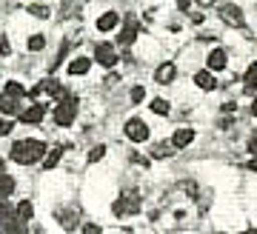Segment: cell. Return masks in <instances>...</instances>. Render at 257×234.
Listing matches in <instances>:
<instances>
[{"label": "cell", "mask_w": 257, "mask_h": 234, "mask_svg": "<svg viewBox=\"0 0 257 234\" xmlns=\"http://www.w3.org/2000/svg\"><path fill=\"white\" fill-rule=\"evenodd\" d=\"M12 160L20 163V166H29V163H37L43 160V154H46V146L40 143V140H18V143L12 146Z\"/></svg>", "instance_id": "1"}, {"label": "cell", "mask_w": 257, "mask_h": 234, "mask_svg": "<svg viewBox=\"0 0 257 234\" xmlns=\"http://www.w3.org/2000/svg\"><path fill=\"white\" fill-rule=\"evenodd\" d=\"M74 117H77V100H74L72 94H63V97H60V103H57V108H55L57 126H72Z\"/></svg>", "instance_id": "2"}, {"label": "cell", "mask_w": 257, "mask_h": 234, "mask_svg": "<svg viewBox=\"0 0 257 234\" xmlns=\"http://www.w3.org/2000/svg\"><path fill=\"white\" fill-rule=\"evenodd\" d=\"M140 211V200H138V194H132V191H123L120 194V200L114 203V214H138Z\"/></svg>", "instance_id": "3"}, {"label": "cell", "mask_w": 257, "mask_h": 234, "mask_svg": "<svg viewBox=\"0 0 257 234\" xmlns=\"http://www.w3.org/2000/svg\"><path fill=\"white\" fill-rule=\"evenodd\" d=\"M126 137L128 140H135V143H143V140H149V126L143 123V120H128L126 123Z\"/></svg>", "instance_id": "4"}, {"label": "cell", "mask_w": 257, "mask_h": 234, "mask_svg": "<svg viewBox=\"0 0 257 234\" xmlns=\"http://www.w3.org/2000/svg\"><path fill=\"white\" fill-rule=\"evenodd\" d=\"M94 60H97L100 66H106V69H111V66L117 63V52H114L109 43H100L97 49H94Z\"/></svg>", "instance_id": "5"}, {"label": "cell", "mask_w": 257, "mask_h": 234, "mask_svg": "<svg viewBox=\"0 0 257 234\" xmlns=\"http://www.w3.org/2000/svg\"><path fill=\"white\" fill-rule=\"evenodd\" d=\"M43 114H46V108L40 106V103H35V106H29L23 114H20V123H29V126H35V123H40L43 120Z\"/></svg>", "instance_id": "6"}, {"label": "cell", "mask_w": 257, "mask_h": 234, "mask_svg": "<svg viewBox=\"0 0 257 234\" xmlns=\"http://www.w3.org/2000/svg\"><path fill=\"white\" fill-rule=\"evenodd\" d=\"M220 18L229 23V26H243V15H240L237 6H231V3H226V6H220Z\"/></svg>", "instance_id": "7"}, {"label": "cell", "mask_w": 257, "mask_h": 234, "mask_svg": "<svg viewBox=\"0 0 257 234\" xmlns=\"http://www.w3.org/2000/svg\"><path fill=\"white\" fill-rule=\"evenodd\" d=\"M175 77H177V66H175V63H163V66L155 72V80H157V83H172Z\"/></svg>", "instance_id": "8"}, {"label": "cell", "mask_w": 257, "mask_h": 234, "mask_svg": "<svg viewBox=\"0 0 257 234\" xmlns=\"http://www.w3.org/2000/svg\"><path fill=\"white\" fill-rule=\"evenodd\" d=\"M117 23H120V15H117V12H103L100 20H97V29H100V32H111Z\"/></svg>", "instance_id": "9"}, {"label": "cell", "mask_w": 257, "mask_h": 234, "mask_svg": "<svg viewBox=\"0 0 257 234\" xmlns=\"http://www.w3.org/2000/svg\"><path fill=\"white\" fill-rule=\"evenodd\" d=\"M192 140H194V132H192V129H177L175 135H172V146H177V149L189 146Z\"/></svg>", "instance_id": "10"}, {"label": "cell", "mask_w": 257, "mask_h": 234, "mask_svg": "<svg viewBox=\"0 0 257 234\" xmlns=\"http://www.w3.org/2000/svg\"><path fill=\"white\" fill-rule=\"evenodd\" d=\"M135 37H138V20L135 18H128L126 20V26H123V32H120V43H132V40H135Z\"/></svg>", "instance_id": "11"}, {"label": "cell", "mask_w": 257, "mask_h": 234, "mask_svg": "<svg viewBox=\"0 0 257 234\" xmlns=\"http://www.w3.org/2000/svg\"><path fill=\"white\" fill-rule=\"evenodd\" d=\"M209 69H211V72L226 69V52H223V49H214V52L209 54Z\"/></svg>", "instance_id": "12"}, {"label": "cell", "mask_w": 257, "mask_h": 234, "mask_svg": "<svg viewBox=\"0 0 257 234\" xmlns=\"http://www.w3.org/2000/svg\"><path fill=\"white\" fill-rule=\"evenodd\" d=\"M89 57H74L72 63H69V74H86L89 72Z\"/></svg>", "instance_id": "13"}, {"label": "cell", "mask_w": 257, "mask_h": 234, "mask_svg": "<svg viewBox=\"0 0 257 234\" xmlns=\"http://www.w3.org/2000/svg\"><path fill=\"white\" fill-rule=\"evenodd\" d=\"M194 83H197L203 91L214 89V77H211V72H197V74H194Z\"/></svg>", "instance_id": "14"}, {"label": "cell", "mask_w": 257, "mask_h": 234, "mask_svg": "<svg viewBox=\"0 0 257 234\" xmlns=\"http://www.w3.org/2000/svg\"><path fill=\"white\" fill-rule=\"evenodd\" d=\"M0 111H3V114H18L20 108H18V97H9V94H6V97H0Z\"/></svg>", "instance_id": "15"}, {"label": "cell", "mask_w": 257, "mask_h": 234, "mask_svg": "<svg viewBox=\"0 0 257 234\" xmlns=\"http://www.w3.org/2000/svg\"><path fill=\"white\" fill-rule=\"evenodd\" d=\"M243 83H246V91H254V89H257V63H248Z\"/></svg>", "instance_id": "16"}, {"label": "cell", "mask_w": 257, "mask_h": 234, "mask_svg": "<svg viewBox=\"0 0 257 234\" xmlns=\"http://www.w3.org/2000/svg\"><path fill=\"white\" fill-rule=\"evenodd\" d=\"M60 154H63V149L57 146V149H52V152H46V160H43V169H55L57 163H60Z\"/></svg>", "instance_id": "17"}, {"label": "cell", "mask_w": 257, "mask_h": 234, "mask_svg": "<svg viewBox=\"0 0 257 234\" xmlns=\"http://www.w3.org/2000/svg\"><path fill=\"white\" fill-rule=\"evenodd\" d=\"M32 214H35L32 203H29V200H20V203H18V217H20V220H32Z\"/></svg>", "instance_id": "18"}, {"label": "cell", "mask_w": 257, "mask_h": 234, "mask_svg": "<svg viewBox=\"0 0 257 234\" xmlns=\"http://www.w3.org/2000/svg\"><path fill=\"white\" fill-rule=\"evenodd\" d=\"M6 94H9V97H23L26 89H23L18 80H9V83H6Z\"/></svg>", "instance_id": "19"}, {"label": "cell", "mask_w": 257, "mask_h": 234, "mask_svg": "<svg viewBox=\"0 0 257 234\" xmlns=\"http://www.w3.org/2000/svg\"><path fill=\"white\" fill-rule=\"evenodd\" d=\"M12 191H15V180L6 177V174H0V197H6V194H12Z\"/></svg>", "instance_id": "20"}, {"label": "cell", "mask_w": 257, "mask_h": 234, "mask_svg": "<svg viewBox=\"0 0 257 234\" xmlns=\"http://www.w3.org/2000/svg\"><path fill=\"white\" fill-rule=\"evenodd\" d=\"M152 111H155V114H160V117H166L169 114V103H166V100H152Z\"/></svg>", "instance_id": "21"}, {"label": "cell", "mask_w": 257, "mask_h": 234, "mask_svg": "<svg viewBox=\"0 0 257 234\" xmlns=\"http://www.w3.org/2000/svg\"><path fill=\"white\" fill-rule=\"evenodd\" d=\"M43 46H46V37L43 35H32L29 37V49H32V52H40Z\"/></svg>", "instance_id": "22"}, {"label": "cell", "mask_w": 257, "mask_h": 234, "mask_svg": "<svg viewBox=\"0 0 257 234\" xmlns=\"http://www.w3.org/2000/svg\"><path fill=\"white\" fill-rule=\"evenodd\" d=\"M103 154H106V146H94L92 152H89V163H97V160H103Z\"/></svg>", "instance_id": "23"}, {"label": "cell", "mask_w": 257, "mask_h": 234, "mask_svg": "<svg viewBox=\"0 0 257 234\" xmlns=\"http://www.w3.org/2000/svg\"><path fill=\"white\" fill-rule=\"evenodd\" d=\"M29 12H32L35 18H49V9H46V6H37V3H32V6H29Z\"/></svg>", "instance_id": "24"}, {"label": "cell", "mask_w": 257, "mask_h": 234, "mask_svg": "<svg viewBox=\"0 0 257 234\" xmlns=\"http://www.w3.org/2000/svg\"><path fill=\"white\" fill-rule=\"evenodd\" d=\"M128 97H132V103H140V100L146 97V91H143V86H135V89H132V94H128Z\"/></svg>", "instance_id": "25"}, {"label": "cell", "mask_w": 257, "mask_h": 234, "mask_svg": "<svg viewBox=\"0 0 257 234\" xmlns=\"http://www.w3.org/2000/svg\"><path fill=\"white\" fill-rule=\"evenodd\" d=\"M12 132V120H0V137H6Z\"/></svg>", "instance_id": "26"}, {"label": "cell", "mask_w": 257, "mask_h": 234, "mask_svg": "<svg viewBox=\"0 0 257 234\" xmlns=\"http://www.w3.org/2000/svg\"><path fill=\"white\" fill-rule=\"evenodd\" d=\"M248 169H251V171H257V157H251V160H248Z\"/></svg>", "instance_id": "27"}, {"label": "cell", "mask_w": 257, "mask_h": 234, "mask_svg": "<svg viewBox=\"0 0 257 234\" xmlns=\"http://www.w3.org/2000/svg\"><path fill=\"white\" fill-rule=\"evenodd\" d=\"M251 114L257 117V100H254V103H251Z\"/></svg>", "instance_id": "28"}, {"label": "cell", "mask_w": 257, "mask_h": 234, "mask_svg": "<svg viewBox=\"0 0 257 234\" xmlns=\"http://www.w3.org/2000/svg\"><path fill=\"white\" fill-rule=\"evenodd\" d=\"M197 3H214V0H197Z\"/></svg>", "instance_id": "29"}, {"label": "cell", "mask_w": 257, "mask_h": 234, "mask_svg": "<svg viewBox=\"0 0 257 234\" xmlns=\"http://www.w3.org/2000/svg\"><path fill=\"white\" fill-rule=\"evenodd\" d=\"M0 174H3V160H0Z\"/></svg>", "instance_id": "30"}]
</instances>
